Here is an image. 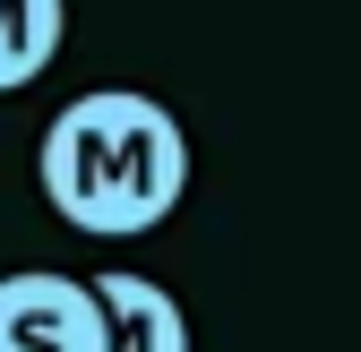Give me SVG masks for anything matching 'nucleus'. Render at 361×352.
I'll return each mask as SVG.
<instances>
[{
  "label": "nucleus",
  "mask_w": 361,
  "mask_h": 352,
  "mask_svg": "<svg viewBox=\"0 0 361 352\" xmlns=\"http://www.w3.org/2000/svg\"><path fill=\"white\" fill-rule=\"evenodd\" d=\"M104 310H112V352H190V318L180 301L147 275H95Z\"/></svg>",
  "instance_id": "nucleus-3"
},
{
  "label": "nucleus",
  "mask_w": 361,
  "mask_h": 352,
  "mask_svg": "<svg viewBox=\"0 0 361 352\" xmlns=\"http://www.w3.org/2000/svg\"><path fill=\"white\" fill-rule=\"evenodd\" d=\"M43 198L69 215L78 232H155L190 189V138L155 95L129 86H95V95L61 103V120L43 129Z\"/></svg>",
  "instance_id": "nucleus-1"
},
{
  "label": "nucleus",
  "mask_w": 361,
  "mask_h": 352,
  "mask_svg": "<svg viewBox=\"0 0 361 352\" xmlns=\"http://www.w3.org/2000/svg\"><path fill=\"white\" fill-rule=\"evenodd\" d=\"M0 352H112V310L78 275H0Z\"/></svg>",
  "instance_id": "nucleus-2"
},
{
  "label": "nucleus",
  "mask_w": 361,
  "mask_h": 352,
  "mask_svg": "<svg viewBox=\"0 0 361 352\" xmlns=\"http://www.w3.org/2000/svg\"><path fill=\"white\" fill-rule=\"evenodd\" d=\"M61 26H69L61 0H0V95L61 61Z\"/></svg>",
  "instance_id": "nucleus-4"
}]
</instances>
